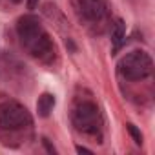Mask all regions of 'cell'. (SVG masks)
Returning <instances> with one entry per match:
<instances>
[{
  "instance_id": "obj_7",
  "label": "cell",
  "mask_w": 155,
  "mask_h": 155,
  "mask_svg": "<svg viewBox=\"0 0 155 155\" xmlns=\"http://www.w3.org/2000/svg\"><path fill=\"white\" fill-rule=\"evenodd\" d=\"M37 2H38V0H28V2H26V6H28V9H35V6H37Z\"/></svg>"
},
{
  "instance_id": "obj_6",
  "label": "cell",
  "mask_w": 155,
  "mask_h": 155,
  "mask_svg": "<svg viewBox=\"0 0 155 155\" xmlns=\"http://www.w3.org/2000/svg\"><path fill=\"white\" fill-rule=\"evenodd\" d=\"M77 151H79V153H88V155H91V150H88V148H84V146H77Z\"/></svg>"
},
{
  "instance_id": "obj_5",
  "label": "cell",
  "mask_w": 155,
  "mask_h": 155,
  "mask_svg": "<svg viewBox=\"0 0 155 155\" xmlns=\"http://www.w3.org/2000/svg\"><path fill=\"white\" fill-rule=\"evenodd\" d=\"M42 144H44V146H46V150H48V151H49V153H53V155H55V153H57V150H55V148H53V146H51V144H49V140H48V139H46V137H44V139H42Z\"/></svg>"
},
{
  "instance_id": "obj_1",
  "label": "cell",
  "mask_w": 155,
  "mask_h": 155,
  "mask_svg": "<svg viewBox=\"0 0 155 155\" xmlns=\"http://www.w3.org/2000/svg\"><path fill=\"white\" fill-rule=\"evenodd\" d=\"M151 58L144 51H131L119 62V71L130 81H140L151 75Z\"/></svg>"
},
{
  "instance_id": "obj_4",
  "label": "cell",
  "mask_w": 155,
  "mask_h": 155,
  "mask_svg": "<svg viewBox=\"0 0 155 155\" xmlns=\"http://www.w3.org/2000/svg\"><path fill=\"white\" fill-rule=\"evenodd\" d=\"M126 128H128V131H130V135H131V139L135 140V144H142V133H140V130L135 126V124H131V122H128L126 124Z\"/></svg>"
},
{
  "instance_id": "obj_2",
  "label": "cell",
  "mask_w": 155,
  "mask_h": 155,
  "mask_svg": "<svg viewBox=\"0 0 155 155\" xmlns=\"http://www.w3.org/2000/svg\"><path fill=\"white\" fill-rule=\"evenodd\" d=\"M126 40V26L120 18L115 20V24H111V42H113V51L120 49V46Z\"/></svg>"
},
{
  "instance_id": "obj_3",
  "label": "cell",
  "mask_w": 155,
  "mask_h": 155,
  "mask_svg": "<svg viewBox=\"0 0 155 155\" xmlns=\"http://www.w3.org/2000/svg\"><path fill=\"white\" fill-rule=\"evenodd\" d=\"M53 106H55V97H53V95H49V93L40 95V97H38V101H37V111H38V115H40V117H48V115L51 113Z\"/></svg>"
}]
</instances>
